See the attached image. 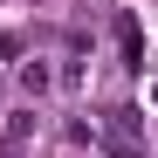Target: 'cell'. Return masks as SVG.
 <instances>
[{"mask_svg": "<svg viewBox=\"0 0 158 158\" xmlns=\"http://www.w3.org/2000/svg\"><path fill=\"white\" fill-rule=\"evenodd\" d=\"M117 48H124V69H144V35H138V14H117Z\"/></svg>", "mask_w": 158, "mask_h": 158, "instance_id": "6da1fadb", "label": "cell"}, {"mask_svg": "<svg viewBox=\"0 0 158 158\" xmlns=\"http://www.w3.org/2000/svg\"><path fill=\"white\" fill-rule=\"evenodd\" d=\"M110 131H117V144H138V131H144V110H110Z\"/></svg>", "mask_w": 158, "mask_h": 158, "instance_id": "7a4b0ae2", "label": "cell"}, {"mask_svg": "<svg viewBox=\"0 0 158 158\" xmlns=\"http://www.w3.org/2000/svg\"><path fill=\"white\" fill-rule=\"evenodd\" d=\"M48 83H55V76H48V69H41V62H28V69H21V89H28V96H41V89H48Z\"/></svg>", "mask_w": 158, "mask_h": 158, "instance_id": "3957f363", "label": "cell"}]
</instances>
